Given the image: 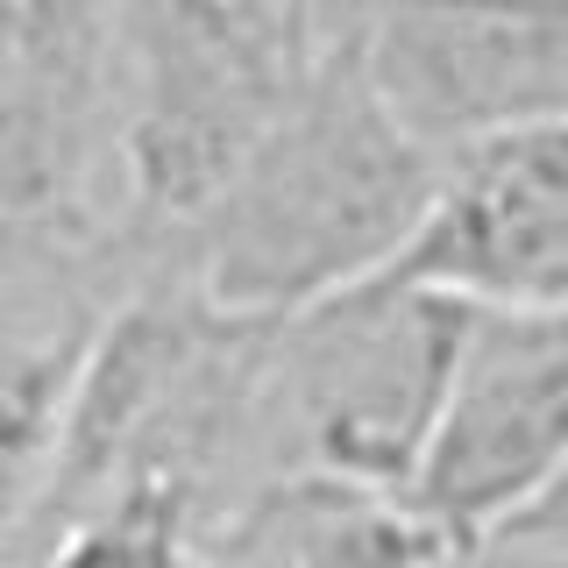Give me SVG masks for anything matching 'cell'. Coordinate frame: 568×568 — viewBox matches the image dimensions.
Segmentation results:
<instances>
[{"label":"cell","instance_id":"6da1fadb","mask_svg":"<svg viewBox=\"0 0 568 568\" xmlns=\"http://www.w3.org/2000/svg\"><path fill=\"white\" fill-rule=\"evenodd\" d=\"M434 178L440 150L390 114L355 50L334 36L306 93L185 235L171 277L200 284L213 306L284 320L390 271L434 200Z\"/></svg>","mask_w":568,"mask_h":568},{"label":"cell","instance_id":"7a4b0ae2","mask_svg":"<svg viewBox=\"0 0 568 568\" xmlns=\"http://www.w3.org/2000/svg\"><path fill=\"white\" fill-rule=\"evenodd\" d=\"M271 327L277 320L213 306L171 271L135 277L79 363L58 455L22 532L129 484H178L221 511L242 484L271 476Z\"/></svg>","mask_w":568,"mask_h":568},{"label":"cell","instance_id":"3957f363","mask_svg":"<svg viewBox=\"0 0 568 568\" xmlns=\"http://www.w3.org/2000/svg\"><path fill=\"white\" fill-rule=\"evenodd\" d=\"M327 0H129L114 164L142 271H171L284 106L327 64Z\"/></svg>","mask_w":568,"mask_h":568},{"label":"cell","instance_id":"277c9868","mask_svg":"<svg viewBox=\"0 0 568 568\" xmlns=\"http://www.w3.org/2000/svg\"><path fill=\"white\" fill-rule=\"evenodd\" d=\"M462 334L469 306L405 271H377L284 313L263 377L271 469H327L377 490H413Z\"/></svg>","mask_w":568,"mask_h":568},{"label":"cell","instance_id":"5b68a950","mask_svg":"<svg viewBox=\"0 0 568 568\" xmlns=\"http://www.w3.org/2000/svg\"><path fill=\"white\" fill-rule=\"evenodd\" d=\"M568 469V306H469L448 398L413 469V505L462 561Z\"/></svg>","mask_w":568,"mask_h":568},{"label":"cell","instance_id":"8992f818","mask_svg":"<svg viewBox=\"0 0 568 568\" xmlns=\"http://www.w3.org/2000/svg\"><path fill=\"white\" fill-rule=\"evenodd\" d=\"M327 22L434 150L568 121V0H327Z\"/></svg>","mask_w":568,"mask_h":568},{"label":"cell","instance_id":"52a82bcc","mask_svg":"<svg viewBox=\"0 0 568 568\" xmlns=\"http://www.w3.org/2000/svg\"><path fill=\"white\" fill-rule=\"evenodd\" d=\"M135 277L142 256L106 213H0V561L50 476L85 348Z\"/></svg>","mask_w":568,"mask_h":568},{"label":"cell","instance_id":"ba28073f","mask_svg":"<svg viewBox=\"0 0 568 568\" xmlns=\"http://www.w3.org/2000/svg\"><path fill=\"white\" fill-rule=\"evenodd\" d=\"M390 271L462 306H568V121L440 150V178Z\"/></svg>","mask_w":568,"mask_h":568},{"label":"cell","instance_id":"9c48e42d","mask_svg":"<svg viewBox=\"0 0 568 568\" xmlns=\"http://www.w3.org/2000/svg\"><path fill=\"white\" fill-rule=\"evenodd\" d=\"M129 0H0V213H93Z\"/></svg>","mask_w":568,"mask_h":568},{"label":"cell","instance_id":"30bf717a","mask_svg":"<svg viewBox=\"0 0 568 568\" xmlns=\"http://www.w3.org/2000/svg\"><path fill=\"white\" fill-rule=\"evenodd\" d=\"M185 568H462V555L405 490L271 469L213 511Z\"/></svg>","mask_w":568,"mask_h":568},{"label":"cell","instance_id":"8fae6325","mask_svg":"<svg viewBox=\"0 0 568 568\" xmlns=\"http://www.w3.org/2000/svg\"><path fill=\"white\" fill-rule=\"evenodd\" d=\"M206 519V497L178 484H129L22 532L0 568H185Z\"/></svg>","mask_w":568,"mask_h":568},{"label":"cell","instance_id":"7c38bea8","mask_svg":"<svg viewBox=\"0 0 568 568\" xmlns=\"http://www.w3.org/2000/svg\"><path fill=\"white\" fill-rule=\"evenodd\" d=\"M490 555H511V561H540V568H568V469L547 484L532 505L511 519L505 532L490 540Z\"/></svg>","mask_w":568,"mask_h":568}]
</instances>
